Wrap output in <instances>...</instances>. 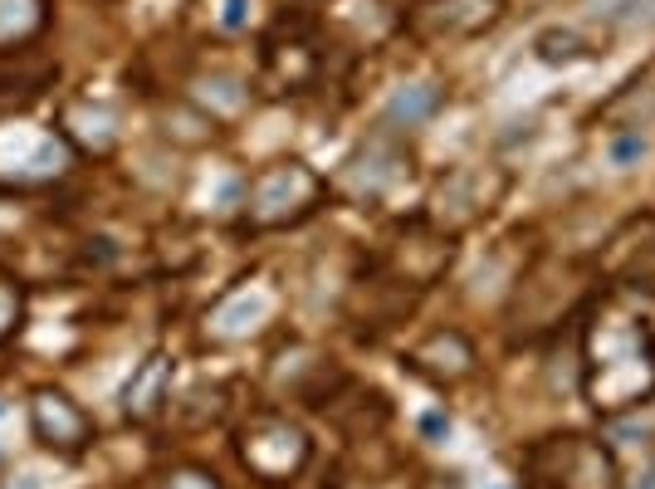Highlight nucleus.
<instances>
[{
  "instance_id": "1",
  "label": "nucleus",
  "mask_w": 655,
  "mask_h": 489,
  "mask_svg": "<svg viewBox=\"0 0 655 489\" xmlns=\"http://www.w3.org/2000/svg\"><path fill=\"white\" fill-rule=\"evenodd\" d=\"M582 391L602 416L641 406L655 391V328L651 318L602 303L582 333Z\"/></svg>"
},
{
  "instance_id": "2",
  "label": "nucleus",
  "mask_w": 655,
  "mask_h": 489,
  "mask_svg": "<svg viewBox=\"0 0 655 489\" xmlns=\"http://www.w3.org/2000/svg\"><path fill=\"white\" fill-rule=\"evenodd\" d=\"M524 465L553 489H621L612 450L592 436H543L524 455Z\"/></svg>"
},
{
  "instance_id": "3",
  "label": "nucleus",
  "mask_w": 655,
  "mask_h": 489,
  "mask_svg": "<svg viewBox=\"0 0 655 489\" xmlns=\"http://www.w3.org/2000/svg\"><path fill=\"white\" fill-rule=\"evenodd\" d=\"M587 289H592V274H587L577 260H538L533 269L518 279L514 323L524 333L553 328L567 309H577V303L587 299Z\"/></svg>"
},
{
  "instance_id": "4",
  "label": "nucleus",
  "mask_w": 655,
  "mask_h": 489,
  "mask_svg": "<svg viewBox=\"0 0 655 489\" xmlns=\"http://www.w3.org/2000/svg\"><path fill=\"white\" fill-rule=\"evenodd\" d=\"M318 191H323V181L303 162H279V166L254 176L250 221L254 225H289V221H299V215L313 211Z\"/></svg>"
},
{
  "instance_id": "5",
  "label": "nucleus",
  "mask_w": 655,
  "mask_h": 489,
  "mask_svg": "<svg viewBox=\"0 0 655 489\" xmlns=\"http://www.w3.org/2000/svg\"><path fill=\"white\" fill-rule=\"evenodd\" d=\"M240 460H244V465H250L260 479L279 485V479H289L293 469L308 460V440H303V430L289 426V421L260 416L254 426H244V436H240Z\"/></svg>"
},
{
  "instance_id": "6",
  "label": "nucleus",
  "mask_w": 655,
  "mask_h": 489,
  "mask_svg": "<svg viewBox=\"0 0 655 489\" xmlns=\"http://www.w3.org/2000/svg\"><path fill=\"white\" fill-rule=\"evenodd\" d=\"M504 196V172H494V166H465V172L445 176L436 191V221L450 225V230H465V225H475L479 215L494 211V201Z\"/></svg>"
},
{
  "instance_id": "7",
  "label": "nucleus",
  "mask_w": 655,
  "mask_h": 489,
  "mask_svg": "<svg viewBox=\"0 0 655 489\" xmlns=\"http://www.w3.org/2000/svg\"><path fill=\"white\" fill-rule=\"evenodd\" d=\"M504 15V0H420L411 10V29L420 39H469L484 35Z\"/></svg>"
},
{
  "instance_id": "8",
  "label": "nucleus",
  "mask_w": 655,
  "mask_h": 489,
  "mask_svg": "<svg viewBox=\"0 0 655 489\" xmlns=\"http://www.w3.org/2000/svg\"><path fill=\"white\" fill-rule=\"evenodd\" d=\"M602 274L621 284H651L655 279V215H631L612 230L602 244Z\"/></svg>"
},
{
  "instance_id": "9",
  "label": "nucleus",
  "mask_w": 655,
  "mask_h": 489,
  "mask_svg": "<svg viewBox=\"0 0 655 489\" xmlns=\"http://www.w3.org/2000/svg\"><path fill=\"white\" fill-rule=\"evenodd\" d=\"M596 123L612 127V133H631V127L655 123V78L641 74V78H631V84H621L596 108Z\"/></svg>"
},
{
  "instance_id": "10",
  "label": "nucleus",
  "mask_w": 655,
  "mask_h": 489,
  "mask_svg": "<svg viewBox=\"0 0 655 489\" xmlns=\"http://www.w3.org/2000/svg\"><path fill=\"white\" fill-rule=\"evenodd\" d=\"M411 362L440 381H459V377H469V367H475V348H469L465 333L445 328V333H430V338L411 352Z\"/></svg>"
},
{
  "instance_id": "11",
  "label": "nucleus",
  "mask_w": 655,
  "mask_h": 489,
  "mask_svg": "<svg viewBox=\"0 0 655 489\" xmlns=\"http://www.w3.org/2000/svg\"><path fill=\"white\" fill-rule=\"evenodd\" d=\"M450 264V240H440V235H411V240H401L396 250V269L406 284H430L440 269Z\"/></svg>"
},
{
  "instance_id": "12",
  "label": "nucleus",
  "mask_w": 655,
  "mask_h": 489,
  "mask_svg": "<svg viewBox=\"0 0 655 489\" xmlns=\"http://www.w3.org/2000/svg\"><path fill=\"white\" fill-rule=\"evenodd\" d=\"M35 426L49 446H78V440H88L84 411H74L64 397H49V391L35 401Z\"/></svg>"
},
{
  "instance_id": "13",
  "label": "nucleus",
  "mask_w": 655,
  "mask_h": 489,
  "mask_svg": "<svg viewBox=\"0 0 655 489\" xmlns=\"http://www.w3.org/2000/svg\"><path fill=\"white\" fill-rule=\"evenodd\" d=\"M162 387H166V358H147L142 372L127 381V411H133V416H147V411L162 401Z\"/></svg>"
},
{
  "instance_id": "14",
  "label": "nucleus",
  "mask_w": 655,
  "mask_h": 489,
  "mask_svg": "<svg viewBox=\"0 0 655 489\" xmlns=\"http://www.w3.org/2000/svg\"><path fill=\"white\" fill-rule=\"evenodd\" d=\"M533 54L543 59V64H577V59H587L592 49H587V39L577 35V29H543V35L533 39Z\"/></svg>"
},
{
  "instance_id": "15",
  "label": "nucleus",
  "mask_w": 655,
  "mask_h": 489,
  "mask_svg": "<svg viewBox=\"0 0 655 489\" xmlns=\"http://www.w3.org/2000/svg\"><path fill=\"white\" fill-rule=\"evenodd\" d=\"M436 103H440V93L430 84H411V88H401V93L391 98V123L416 127V123H426V117L436 113Z\"/></svg>"
},
{
  "instance_id": "16",
  "label": "nucleus",
  "mask_w": 655,
  "mask_h": 489,
  "mask_svg": "<svg viewBox=\"0 0 655 489\" xmlns=\"http://www.w3.org/2000/svg\"><path fill=\"white\" fill-rule=\"evenodd\" d=\"M641 152H645V142H641L635 133H626V137H616V142H612V162H616V166H631Z\"/></svg>"
},
{
  "instance_id": "17",
  "label": "nucleus",
  "mask_w": 655,
  "mask_h": 489,
  "mask_svg": "<svg viewBox=\"0 0 655 489\" xmlns=\"http://www.w3.org/2000/svg\"><path fill=\"white\" fill-rule=\"evenodd\" d=\"M166 489H215V479L201 475V469H181V475L166 479Z\"/></svg>"
},
{
  "instance_id": "18",
  "label": "nucleus",
  "mask_w": 655,
  "mask_h": 489,
  "mask_svg": "<svg viewBox=\"0 0 655 489\" xmlns=\"http://www.w3.org/2000/svg\"><path fill=\"white\" fill-rule=\"evenodd\" d=\"M221 25H225V29L244 25V0H225V15H221Z\"/></svg>"
},
{
  "instance_id": "19",
  "label": "nucleus",
  "mask_w": 655,
  "mask_h": 489,
  "mask_svg": "<svg viewBox=\"0 0 655 489\" xmlns=\"http://www.w3.org/2000/svg\"><path fill=\"white\" fill-rule=\"evenodd\" d=\"M445 430H450L445 416H426V436H445Z\"/></svg>"
}]
</instances>
